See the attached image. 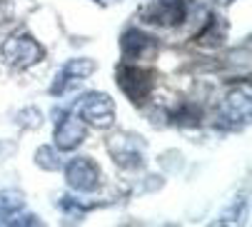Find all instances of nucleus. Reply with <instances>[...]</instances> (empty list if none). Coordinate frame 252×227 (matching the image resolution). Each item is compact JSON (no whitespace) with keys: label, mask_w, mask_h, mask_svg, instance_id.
Segmentation results:
<instances>
[{"label":"nucleus","mask_w":252,"mask_h":227,"mask_svg":"<svg viewBox=\"0 0 252 227\" xmlns=\"http://www.w3.org/2000/svg\"><path fill=\"white\" fill-rule=\"evenodd\" d=\"M118 85L135 105H142L155 88V75L150 70H142V67H135L130 63H123L118 67Z\"/></svg>","instance_id":"1"},{"label":"nucleus","mask_w":252,"mask_h":227,"mask_svg":"<svg viewBox=\"0 0 252 227\" xmlns=\"http://www.w3.org/2000/svg\"><path fill=\"white\" fill-rule=\"evenodd\" d=\"M250 115H252V95H250L247 85H240L225 97V102L220 107V125L237 130V128L247 125Z\"/></svg>","instance_id":"2"},{"label":"nucleus","mask_w":252,"mask_h":227,"mask_svg":"<svg viewBox=\"0 0 252 227\" xmlns=\"http://www.w3.org/2000/svg\"><path fill=\"white\" fill-rule=\"evenodd\" d=\"M78 112H80V118L100 130L105 128H110L115 123V105L110 100V95L107 93H88L80 97L78 102Z\"/></svg>","instance_id":"3"},{"label":"nucleus","mask_w":252,"mask_h":227,"mask_svg":"<svg viewBox=\"0 0 252 227\" xmlns=\"http://www.w3.org/2000/svg\"><path fill=\"white\" fill-rule=\"evenodd\" d=\"M3 58L10 63V65H15V67H30V65H35V63H40L43 60V55H45V50H43V45L38 43V40H32L30 35H10L8 40L3 43Z\"/></svg>","instance_id":"4"},{"label":"nucleus","mask_w":252,"mask_h":227,"mask_svg":"<svg viewBox=\"0 0 252 227\" xmlns=\"http://www.w3.org/2000/svg\"><path fill=\"white\" fill-rule=\"evenodd\" d=\"M145 142H142L140 135H132V132H120L118 137L110 140V153H113V160L125 167V170H140L145 165Z\"/></svg>","instance_id":"5"},{"label":"nucleus","mask_w":252,"mask_h":227,"mask_svg":"<svg viewBox=\"0 0 252 227\" xmlns=\"http://www.w3.org/2000/svg\"><path fill=\"white\" fill-rule=\"evenodd\" d=\"M188 18V3L185 0H153L150 5L142 8V20L153 25H180Z\"/></svg>","instance_id":"6"},{"label":"nucleus","mask_w":252,"mask_h":227,"mask_svg":"<svg viewBox=\"0 0 252 227\" xmlns=\"http://www.w3.org/2000/svg\"><path fill=\"white\" fill-rule=\"evenodd\" d=\"M120 50H123L125 63L150 60V58L158 53V43H155V37H153V35L130 28V30H125L123 37H120Z\"/></svg>","instance_id":"7"},{"label":"nucleus","mask_w":252,"mask_h":227,"mask_svg":"<svg viewBox=\"0 0 252 227\" xmlns=\"http://www.w3.org/2000/svg\"><path fill=\"white\" fill-rule=\"evenodd\" d=\"M97 177H100V170H97V165L90 158H75V160H70L65 165V180L78 193L95 190V187H97Z\"/></svg>","instance_id":"8"},{"label":"nucleus","mask_w":252,"mask_h":227,"mask_svg":"<svg viewBox=\"0 0 252 227\" xmlns=\"http://www.w3.org/2000/svg\"><path fill=\"white\" fill-rule=\"evenodd\" d=\"M88 135V128L80 118L75 115H60L55 120V147L63 150V153H70V150H75Z\"/></svg>","instance_id":"9"},{"label":"nucleus","mask_w":252,"mask_h":227,"mask_svg":"<svg viewBox=\"0 0 252 227\" xmlns=\"http://www.w3.org/2000/svg\"><path fill=\"white\" fill-rule=\"evenodd\" d=\"M225 35H227V23L222 18L212 15V18H207L205 28L197 32V43L205 45V48H218V45H222Z\"/></svg>","instance_id":"10"},{"label":"nucleus","mask_w":252,"mask_h":227,"mask_svg":"<svg viewBox=\"0 0 252 227\" xmlns=\"http://www.w3.org/2000/svg\"><path fill=\"white\" fill-rule=\"evenodd\" d=\"M23 207H25V202H23L20 193H13V190L0 193V222L3 225H8L13 220V215H18Z\"/></svg>","instance_id":"11"},{"label":"nucleus","mask_w":252,"mask_h":227,"mask_svg":"<svg viewBox=\"0 0 252 227\" xmlns=\"http://www.w3.org/2000/svg\"><path fill=\"white\" fill-rule=\"evenodd\" d=\"M200 107L197 105H192V102H183L180 105L172 115H170V120L175 123V125H180V128H197L200 125Z\"/></svg>","instance_id":"12"},{"label":"nucleus","mask_w":252,"mask_h":227,"mask_svg":"<svg viewBox=\"0 0 252 227\" xmlns=\"http://www.w3.org/2000/svg\"><path fill=\"white\" fill-rule=\"evenodd\" d=\"M63 72L70 75V78H75V80H83V78H88V75L95 72V63L90 58H78V60H70L63 67Z\"/></svg>","instance_id":"13"},{"label":"nucleus","mask_w":252,"mask_h":227,"mask_svg":"<svg viewBox=\"0 0 252 227\" xmlns=\"http://www.w3.org/2000/svg\"><path fill=\"white\" fill-rule=\"evenodd\" d=\"M15 123H18L20 128L35 130V128H40V125H43V112H40V110H35V107H25V110H20L18 115H15Z\"/></svg>","instance_id":"14"},{"label":"nucleus","mask_w":252,"mask_h":227,"mask_svg":"<svg viewBox=\"0 0 252 227\" xmlns=\"http://www.w3.org/2000/svg\"><path fill=\"white\" fill-rule=\"evenodd\" d=\"M35 162H38L43 170H58L60 167V160H58V155H55V150L50 147V145H45V147H40L38 153H35Z\"/></svg>","instance_id":"15"},{"label":"nucleus","mask_w":252,"mask_h":227,"mask_svg":"<svg viewBox=\"0 0 252 227\" xmlns=\"http://www.w3.org/2000/svg\"><path fill=\"white\" fill-rule=\"evenodd\" d=\"M160 165L167 172H180V170H183V155L175 153V150H167V153L160 158Z\"/></svg>","instance_id":"16"},{"label":"nucleus","mask_w":252,"mask_h":227,"mask_svg":"<svg viewBox=\"0 0 252 227\" xmlns=\"http://www.w3.org/2000/svg\"><path fill=\"white\" fill-rule=\"evenodd\" d=\"M100 5H115V3H123V0H97Z\"/></svg>","instance_id":"17"},{"label":"nucleus","mask_w":252,"mask_h":227,"mask_svg":"<svg viewBox=\"0 0 252 227\" xmlns=\"http://www.w3.org/2000/svg\"><path fill=\"white\" fill-rule=\"evenodd\" d=\"M215 3H220V5H230L232 0H215Z\"/></svg>","instance_id":"18"}]
</instances>
